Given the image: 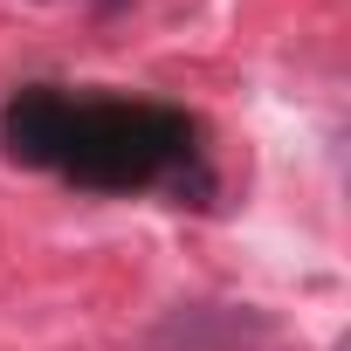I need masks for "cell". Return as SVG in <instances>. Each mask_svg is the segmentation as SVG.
Returning a JSON list of instances; mask_svg holds the SVG:
<instances>
[{
	"instance_id": "1",
	"label": "cell",
	"mask_w": 351,
	"mask_h": 351,
	"mask_svg": "<svg viewBox=\"0 0 351 351\" xmlns=\"http://www.w3.org/2000/svg\"><path fill=\"white\" fill-rule=\"evenodd\" d=\"M0 145L14 165L62 172L83 193H165L172 207H214L207 124L180 104L21 83L0 110Z\"/></svg>"
},
{
	"instance_id": "3",
	"label": "cell",
	"mask_w": 351,
	"mask_h": 351,
	"mask_svg": "<svg viewBox=\"0 0 351 351\" xmlns=\"http://www.w3.org/2000/svg\"><path fill=\"white\" fill-rule=\"evenodd\" d=\"M97 8H117V0H97Z\"/></svg>"
},
{
	"instance_id": "2",
	"label": "cell",
	"mask_w": 351,
	"mask_h": 351,
	"mask_svg": "<svg viewBox=\"0 0 351 351\" xmlns=\"http://www.w3.org/2000/svg\"><path fill=\"white\" fill-rule=\"evenodd\" d=\"M158 351H248L269 344V317L262 310H234V303H180L158 330Z\"/></svg>"
}]
</instances>
